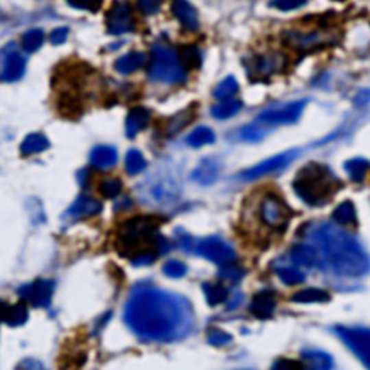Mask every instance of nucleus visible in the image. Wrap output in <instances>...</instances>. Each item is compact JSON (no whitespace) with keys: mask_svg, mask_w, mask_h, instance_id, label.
<instances>
[{"mask_svg":"<svg viewBox=\"0 0 370 370\" xmlns=\"http://www.w3.org/2000/svg\"><path fill=\"white\" fill-rule=\"evenodd\" d=\"M123 319L136 336L148 341L183 338L194 323L193 310L187 299L148 284L133 288Z\"/></svg>","mask_w":370,"mask_h":370,"instance_id":"f257e3e1","label":"nucleus"},{"mask_svg":"<svg viewBox=\"0 0 370 370\" xmlns=\"http://www.w3.org/2000/svg\"><path fill=\"white\" fill-rule=\"evenodd\" d=\"M307 236L317 249L319 262L341 278H362L370 270V257L360 242L349 231L332 223H315Z\"/></svg>","mask_w":370,"mask_h":370,"instance_id":"f03ea898","label":"nucleus"},{"mask_svg":"<svg viewBox=\"0 0 370 370\" xmlns=\"http://www.w3.org/2000/svg\"><path fill=\"white\" fill-rule=\"evenodd\" d=\"M158 223L150 217H133L123 223L117 233V248L123 256H129L136 266L152 264L157 259L159 240Z\"/></svg>","mask_w":370,"mask_h":370,"instance_id":"7ed1b4c3","label":"nucleus"},{"mask_svg":"<svg viewBox=\"0 0 370 370\" xmlns=\"http://www.w3.org/2000/svg\"><path fill=\"white\" fill-rule=\"evenodd\" d=\"M295 194L311 207H321L341 188L338 178L330 168L319 162H310L301 168L292 183Z\"/></svg>","mask_w":370,"mask_h":370,"instance_id":"20e7f679","label":"nucleus"},{"mask_svg":"<svg viewBox=\"0 0 370 370\" xmlns=\"http://www.w3.org/2000/svg\"><path fill=\"white\" fill-rule=\"evenodd\" d=\"M183 183L170 168H162L150 174L138 187L141 200L150 205H168L180 198Z\"/></svg>","mask_w":370,"mask_h":370,"instance_id":"39448f33","label":"nucleus"},{"mask_svg":"<svg viewBox=\"0 0 370 370\" xmlns=\"http://www.w3.org/2000/svg\"><path fill=\"white\" fill-rule=\"evenodd\" d=\"M148 74L150 80L163 84H181L187 81V68L180 56L163 44H155L150 49Z\"/></svg>","mask_w":370,"mask_h":370,"instance_id":"423d86ee","label":"nucleus"},{"mask_svg":"<svg viewBox=\"0 0 370 370\" xmlns=\"http://www.w3.org/2000/svg\"><path fill=\"white\" fill-rule=\"evenodd\" d=\"M334 332L356 358L370 369V328L340 325Z\"/></svg>","mask_w":370,"mask_h":370,"instance_id":"0eeeda50","label":"nucleus"},{"mask_svg":"<svg viewBox=\"0 0 370 370\" xmlns=\"http://www.w3.org/2000/svg\"><path fill=\"white\" fill-rule=\"evenodd\" d=\"M259 213L262 222L273 230H284L291 218L290 207L277 194H268L264 197L262 203H260Z\"/></svg>","mask_w":370,"mask_h":370,"instance_id":"6e6552de","label":"nucleus"},{"mask_svg":"<svg viewBox=\"0 0 370 370\" xmlns=\"http://www.w3.org/2000/svg\"><path fill=\"white\" fill-rule=\"evenodd\" d=\"M25 70L26 58L13 47V44L0 49V81H3V83L18 81L23 77Z\"/></svg>","mask_w":370,"mask_h":370,"instance_id":"1a4fd4ad","label":"nucleus"},{"mask_svg":"<svg viewBox=\"0 0 370 370\" xmlns=\"http://www.w3.org/2000/svg\"><path fill=\"white\" fill-rule=\"evenodd\" d=\"M299 155V150L292 149V150H286V152H282L279 155L272 157L269 159H265L257 165L246 170L240 174V178L244 181H253L257 180V178H262L266 175H270L273 172H279L285 170L290 163Z\"/></svg>","mask_w":370,"mask_h":370,"instance_id":"9d476101","label":"nucleus"},{"mask_svg":"<svg viewBox=\"0 0 370 370\" xmlns=\"http://www.w3.org/2000/svg\"><path fill=\"white\" fill-rule=\"evenodd\" d=\"M197 255L217 265H227L236 259V252L220 238H207L198 243Z\"/></svg>","mask_w":370,"mask_h":370,"instance_id":"9b49d317","label":"nucleus"},{"mask_svg":"<svg viewBox=\"0 0 370 370\" xmlns=\"http://www.w3.org/2000/svg\"><path fill=\"white\" fill-rule=\"evenodd\" d=\"M307 100L295 102L279 108H269L257 116V122L264 125H292L298 122L305 108Z\"/></svg>","mask_w":370,"mask_h":370,"instance_id":"f8f14e48","label":"nucleus"},{"mask_svg":"<svg viewBox=\"0 0 370 370\" xmlns=\"http://www.w3.org/2000/svg\"><path fill=\"white\" fill-rule=\"evenodd\" d=\"M107 31L112 35H123L133 31V18L125 0H115L106 15Z\"/></svg>","mask_w":370,"mask_h":370,"instance_id":"ddd939ff","label":"nucleus"},{"mask_svg":"<svg viewBox=\"0 0 370 370\" xmlns=\"http://www.w3.org/2000/svg\"><path fill=\"white\" fill-rule=\"evenodd\" d=\"M284 65H285L284 56L277 52L257 56L255 58H251L249 62L246 64V67H248V73L252 80H266L272 74H275L279 70H282Z\"/></svg>","mask_w":370,"mask_h":370,"instance_id":"4468645a","label":"nucleus"},{"mask_svg":"<svg viewBox=\"0 0 370 370\" xmlns=\"http://www.w3.org/2000/svg\"><path fill=\"white\" fill-rule=\"evenodd\" d=\"M19 297L35 307V308H45L51 304L52 292H54V282L48 279H36L28 285H23L18 291Z\"/></svg>","mask_w":370,"mask_h":370,"instance_id":"2eb2a0df","label":"nucleus"},{"mask_svg":"<svg viewBox=\"0 0 370 370\" xmlns=\"http://www.w3.org/2000/svg\"><path fill=\"white\" fill-rule=\"evenodd\" d=\"M285 44L298 51H311L320 45L327 44V35L320 32H310V34H299V32H290L284 36Z\"/></svg>","mask_w":370,"mask_h":370,"instance_id":"dca6fc26","label":"nucleus"},{"mask_svg":"<svg viewBox=\"0 0 370 370\" xmlns=\"http://www.w3.org/2000/svg\"><path fill=\"white\" fill-rule=\"evenodd\" d=\"M172 15L176 18L185 30L188 31H197L200 26L198 13L196 8L191 5L188 0H172L171 5Z\"/></svg>","mask_w":370,"mask_h":370,"instance_id":"f3484780","label":"nucleus"},{"mask_svg":"<svg viewBox=\"0 0 370 370\" xmlns=\"http://www.w3.org/2000/svg\"><path fill=\"white\" fill-rule=\"evenodd\" d=\"M220 175V163L213 158L203 159L191 174V180L201 185H211Z\"/></svg>","mask_w":370,"mask_h":370,"instance_id":"a211bd4d","label":"nucleus"},{"mask_svg":"<svg viewBox=\"0 0 370 370\" xmlns=\"http://www.w3.org/2000/svg\"><path fill=\"white\" fill-rule=\"evenodd\" d=\"M275 307H277L275 295L270 291H262L253 297L251 304V312L259 320H266L272 317Z\"/></svg>","mask_w":370,"mask_h":370,"instance_id":"6ab92c4d","label":"nucleus"},{"mask_svg":"<svg viewBox=\"0 0 370 370\" xmlns=\"http://www.w3.org/2000/svg\"><path fill=\"white\" fill-rule=\"evenodd\" d=\"M117 158V150L113 146L100 145L91 150L90 163L97 170H107L116 165Z\"/></svg>","mask_w":370,"mask_h":370,"instance_id":"aec40b11","label":"nucleus"},{"mask_svg":"<svg viewBox=\"0 0 370 370\" xmlns=\"http://www.w3.org/2000/svg\"><path fill=\"white\" fill-rule=\"evenodd\" d=\"M102 211V203L95 198H91L89 196H80L68 209L67 214L71 217H90L95 216Z\"/></svg>","mask_w":370,"mask_h":370,"instance_id":"412c9836","label":"nucleus"},{"mask_svg":"<svg viewBox=\"0 0 370 370\" xmlns=\"http://www.w3.org/2000/svg\"><path fill=\"white\" fill-rule=\"evenodd\" d=\"M150 120V113L145 107H133L126 117V135L128 138H135L136 135L141 133Z\"/></svg>","mask_w":370,"mask_h":370,"instance_id":"4be33fe9","label":"nucleus"},{"mask_svg":"<svg viewBox=\"0 0 370 370\" xmlns=\"http://www.w3.org/2000/svg\"><path fill=\"white\" fill-rule=\"evenodd\" d=\"M290 256L295 265L304 266V268H311L312 265L319 262L317 249H315L312 244H305V243L295 244L290 252Z\"/></svg>","mask_w":370,"mask_h":370,"instance_id":"5701e85b","label":"nucleus"},{"mask_svg":"<svg viewBox=\"0 0 370 370\" xmlns=\"http://www.w3.org/2000/svg\"><path fill=\"white\" fill-rule=\"evenodd\" d=\"M145 60H146V57H145L143 52L130 51V52L125 54V56H122L120 58L116 60L115 70L119 74L129 76L135 71H138L139 68L145 64Z\"/></svg>","mask_w":370,"mask_h":370,"instance_id":"b1692460","label":"nucleus"},{"mask_svg":"<svg viewBox=\"0 0 370 370\" xmlns=\"http://www.w3.org/2000/svg\"><path fill=\"white\" fill-rule=\"evenodd\" d=\"M301 356H303L305 363H308L311 367L317 370H328V369H333L334 366L332 356L321 350H314V349L303 350Z\"/></svg>","mask_w":370,"mask_h":370,"instance_id":"393cba45","label":"nucleus"},{"mask_svg":"<svg viewBox=\"0 0 370 370\" xmlns=\"http://www.w3.org/2000/svg\"><path fill=\"white\" fill-rule=\"evenodd\" d=\"M292 301L297 304H320L330 301V294L320 288H307L294 294Z\"/></svg>","mask_w":370,"mask_h":370,"instance_id":"a878e982","label":"nucleus"},{"mask_svg":"<svg viewBox=\"0 0 370 370\" xmlns=\"http://www.w3.org/2000/svg\"><path fill=\"white\" fill-rule=\"evenodd\" d=\"M332 216L333 220L341 226H354L358 223V214H356V207L351 201L340 203Z\"/></svg>","mask_w":370,"mask_h":370,"instance_id":"bb28decb","label":"nucleus"},{"mask_svg":"<svg viewBox=\"0 0 370 370\" xmlns=\"http://www.w3.org/2000/svg\"><path fill=\"white\" fill-rule=\"evenodd\" d=\"M49 142L44 135L41 133H31L26 136L23 142L21 143V152L22 155H36L44 152L45 149H48Z\"/></svg>","mask_w":370,"mask_h":370,"instance_id":"cd10ccee","label":"nucleus"},{"mask_svg":"<svg viewBox=\"0 0 370 370\" xmlns=\"http://www.w3.org/2000/svg\"><path fill=\"white\" fill-rule=\"evenodd\" d=\"M242 107L243 104L240 100L227 99V100H222V103L216 104L211 108V115L218 120H226L238 115L242 111Z\"/></svg>","mask_w":370,"mask_h":370,"instance_id":"c85d7f7f","label":"nucleus"},{"mask_svg":"<svg viewBox=\"0 0 370 370\" xmlns=\"http://www.w3.org/2000/svg\"><path fill=\"white\" fill-rule=\"evenodd\" d=\"M214 141H216V135L207 126H200L187 136V143L193 148H201L205 145H211V143H214Z\"/></svg>","mask_w":370,"mask_h":370,"instance_id":"c756f323","label":"nucleus"},{"mask_svg":"<svg viewBox=\"0 0 370 370\" xmlns=\"http://www.w3.org/2000/svg\"><path fill=\"white\" fill-rule=\"evenodd\" d=\"M369 168H370V162L363 158H354L345 163V170L349 174L350 180L354 183H362L365 180Z\"/></svg>","mask_w":370,"mask_h":370,"instance_id":"7c9ffc66","label":"nucleus"},{"mask_svg":"<svg viewBox=\"0 0 370 370\" xmlns=\"http://www.w3.org/2000/svg\"><path fill=\"white\" fill-rule=\"evenodd\" d=\"M203 291H204V295H205V299H207V303L214 307V305H218V304H223L224 301L227 299L229 297V292L226 288L222 285V284H210V282H205L203 285Z\"/></svg>","mask_w":370,"mask_h":370,"instance_id":"2f4dec72","label":"nucleus"},{"mask_svg":"<svg viewBox=\"0 0 370 370\" xmlns=\"http://www.w3.org/2000/svg\"><path fill=\"white\" fill-rule=\"evenodd\" d=\"M44 39H45L44 31L41 30V28H34V30L26 31V32L22 35L21 44H22L23 51L32 54V52H36L41 47H43Z\"/></svg>","mask_w":370,"mask_h":370,"instance_id":"473e14b6","label":"nucleus"},{"mask_svg":"<svg viewBox=\"0 0 370 370\" xmlns=\"http://www.w3.org/2000/svg\"><path fill=\"white\" fill-rule=\"evenodd\" d=\"M238 91H239V83L235 77L229 76L217 84L213 95L217 100H227V99H231Z\"/></svg>","mask_w":370,"mask_h":370,"instance_id":"72a5a7b5","label":"nucleus"},{"mask_svg":"<svg viewBox=\"0 0 370 370\" xmlns=\"http://www.w3.org/2000/svg\"><path fill=\"white\" fill-rule=\"evenodd\" d=\"M26 321H28V310L23 304H15V305H9L6 315H5V324L10 327H18L23 325Z\"/></svg>","mask_w":370,"mask_h":370,"instance_id":"f704fd0d","label":"nucleus"},{"mask_svg":"<svg viewBox=\"0 0 370 370\" xmlns=\"http://www.w3.org/2000/svg\"><path fill=\"white\" fill-rule=\"evenodd\" d=\"M125 168L129 175H138L145 171L146 161L138 149H130L125 158Z\"/></svg>","mask_w":370,"mask_h":370,"instance_id":"c9c22d12","label":"nucleus"},{"mask_svg":"<svg viewBox=\"0 0 370 370\" xmlns=\"http://www.w3.org/2000/svg\"><path fill=\"white\" fill-rule=\"evenodd\" d=\"M277 273H278L281 282L288 285V286L303 284L304 278H305L303 272L297 268H292V266H281L277 269Z\"/></svg>","mask_w":370,"mask_h":370,"instance_id":"e433bc0d","label":"nucleus"},{"mask_svg":"<svg viewBox=\"0 0 370 370\" xmlns=\"http://www.w3.org/2000/svg\"><path fill=\"white\" fill-rule=\"evenodd\" d=\"M180 58L185 68H200L201 65V52L196 45H184L180 49Z\"/></svg>","mask_w":370,"mask_h":370,"instance_id":"4c0bfd02","label":"nucleus"},{"mask_svg":"<svg viewBox=\"0 0 370 370\" xmlns=\"http://www.w3.org/2000/svg\"><path fill=\"white\" fill-rule=\"evenodd\" d=\"M268 135V130L262 126H256V125H251V126H244L240 130V138L244 142H260L265 136Z\"/></svg>","mask_w":370,"mask_h":370,"instance_id":"58836bf2","label":"nucleus"},{"mask_svg":"<svg viewBox=\"0 0 370 370\" xmlns=\"http://www.w3.org/2000/svg\"><path fill=\"white\" fill-rule=\"evenodd\" d=\"M243 275H244V270L240 266L231 265V264L222 265V269L218 270V278H222L229 282H239L242 281Z\"/></svg>","mask_w":370,"mask_h":370,"instance_id":"ea45409f","label":"nucleus"},{"mask_svg":"<svg viewBox=\"0 0 370 370\" xmlns=\"http://www.w3.org/2000/svg\"><path fill=\"white\" fill-rule=\"evenodd\" d=\"M163 273L168 278H172V279H180L183 277H185L187 273V265L183 264L181 260H168V262L163 265Z\"/></svg>","mask_w":370,"mask_h":370,"instance_id":"a19ab883","label":"nucleus"},{"mask_svg":"<svg viewBox=\"0 0 370 370\" xmlns=\"http://www.w3.org/2000/svg\"><path fill=\"white\" fill-rule=\"evenodd\" d=\"M122 191V183L119 180H106L100 184L99 193L104 198H116Z\"/></svg>","mask_w":370,"mask_h":370,"instance_id":"79ce46f5","label":"nucleus"},{"mask_svg":"<svg viewBox=\"0 0 370 370\" xmlns=\"http://www.w3.org/2000/svg\"><path fill=\"white\" fill-rule=\"evenodd\" d=\"M191 108H187V111L181 112L180 115H176L171 119L170 122V128H168V132L170 133H175L178 130H181L185 125H188V123L193 120V112L189 113Z\"/></svg>","mask_w":370,"mask_h":370,"instance_id":"37998d69","label":"nucleus"},{"mask_svg":"<svg viewBox=\"0 0 370 370\" xmlns=\"http://www.w3.org/2000/svg\"><path fill=\"white\" fill-rule=\"evenodd\" d=\"M209 343L211 346H216V347H222V346H226L229 345V343L231 341V336L223 330H220V328H211V330L209 332Z\"/></svg>","mask_w":370,"mask_h":370,"instance_id":"c03bdc74","label":"nucleus"},{"mask_svg":"<svg viewBox=\"0 0 370 370\" xmlns=\"http://www.w3.org/2000/svg\"><path fill=\"white\" fill-rule=\"evenodd\" d=\"M136 5H138L139 10L146 16L155 15L159 12L162 0H136Z\"/></svg>","mask_w":370,"mask_h":370,"instance_id":"a18cd8bd","label":"nucleus"},{"mask_svg":"<svg viewBox=\"0 0 370 370\" xmlns=\"http://www.w3.org/2000/svg\"><path fill=\"white\" fill-rule=\"evenodd\" d=\"M67 2L74 9L89 10V12H95L102 5L100 0H67Z\"/></svg>","mask_w":370,"mask_h":370,"instance_id":"49530a36","label":"nucleus"},{"mask_svg":"<svg viewBox=\"0 0 370 370\" xmlns=\"http://www.w3.org/2000/svg\"><path fill=\"white\" fill-rule=\"evenodd\" d=\"M307 3V0H275L273 5H275L279 10H294L301 6H304Z\"/></svg>","mask_w":370,"mask_h":370,"instance_id":"de8ad7c7","label":"nucleus"},{"mask_svg":"<svg viewBox=\"0 0 370 370\" xmlns=\"http://www.w3.org/2000/svg\"><path fill=\"white\" fill-rule=\"evenodd\" d=\"M68 28H65V26H61V28H57V30H54L49 35V39H51V43L54 45H61L64 44L67 38H68Z\"/></svg>","mask_w":370,"mask_h":370,"instance_id":"09e8293b","label":"nucleus"},{"mask_svg":"<svg viewBox=\"0 0 370 370\" xmlns=\"http://www.w3.org/2000/svg\"><path fill=\"white\" fill-rule=\"evenodd\" d=\"M353 103L356 107H365V106L370 104V89H365V90L358 91Z\"/></svg>","mask_w":370,"mask_h":370,"instance_id":"8fccbe9b","label":"nucleus"},{"mask_svg":"<svg viewBox=\"0 0 370 370\" xmlns=\"http://www.w3.org/2000/svg\"><path fill=\"white\" fill-rule=\"evenodd\" d=\"M301 367H303V365L301 363L286 360V359H281V360L273 363V369H301Z\"/></svg>","mask_w":370,"mask_h":370,"instance_id":"3c124183","label":"nucleus"},{"mask_svg":"<svg viewBox=\"0 0 370 370\" xmlns=\"http://www.w3.org/2000/svg\"><path fill=\"white\" fill-rule=\"evenodd\" d=\"M8 307H9V304L0 299V323L5 321V315H6V311H8Z\"/></svg>","mask_w":370,"mask_h":370,"instance_id":"603ef678","label":"nucleus"},{"mask_svg":"<svg viewBox=\"0 0 370 370\" xmlns=\"http://www.w3.org/2000/svg\"><path fill=\"white\" fill-rule=\"evenodd\" d=\"M23 366H26V367H35V369H39V367H43V365H41V363H38V362H34V360H26V362H23V363H21L19 365V367H23Z\"/></svg>","mask_w":370,"mask_h":370,"instance_id":"864d4df0","label":"nucleus"},{"mask_svg":"<svg viewBox=\"0 0 370 370\" xmlns=\"http://www.w3.org/2000/svg\"><path fill=\"white\" fill-rule=\"evenodd\" d=\"M100 2H102V0H100Z\"/></svg>","mask_w":370,"mask_h":370,"instance_id":"5fc2aeb1","label":"nucleus"}]
</instances>
